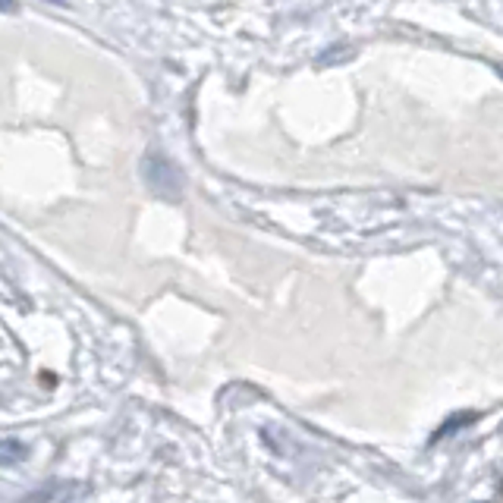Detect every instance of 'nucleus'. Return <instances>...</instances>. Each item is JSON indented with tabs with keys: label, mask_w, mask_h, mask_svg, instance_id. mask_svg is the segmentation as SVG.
I'll list each match as a JSON object with an SVG mask.
<instances>
[{
	"label": "nucleus",
	"mask_w": 503,
	"mask_h": 503,
	"mask_svg": "<svg viewBox=\"0 0 503 503\" xmlns=\"http://www.w3.org/2000/svg\"><path fill=\"white\" fill-rule=\"evenodd\" d=\"M142 176H145L148 189H152L154 195H161V199H167V202L182 199V186H186V182H182V170L176 167L167 154L148 152L145 158H142Z\"/></svg>",
	"instance_id": "f257e3e1"
},
{
	"label": "nucleus",
	"mask_w": 503,
	"mask_h": 503,
	"mask_svg": "<svg viewBox=\"0 0 503 503\" xmlns=\"http://www.w3.org/2000/svg\"><path fill=\"white\" fill-rule=\"evenodd\" d=\"M25 457V444L23 440H0V466H10V462Z\"/></svg>",
	"instance_id": "f03ea898"
}]
</instances>
